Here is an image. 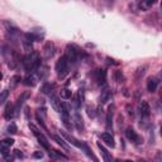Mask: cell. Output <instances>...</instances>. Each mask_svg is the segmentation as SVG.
Wrapping results in <instances>:
<instances>
[{
  "mask_svg": "<svg viewBox=\"0 0 162 162\" xmlns=\"http://www.w3.org/2000/svg\"><path fill=\"white\" fill-rule=\"evenodd\" d=\"M15 153H17V156H20V157H22V153H20L19 151H15Z\"/></svg>",
  "mask_w": 162,
  "mask_h": 162,
  "instance_id": "obj_34",
  "label": "cell"
},
{
  "mask_svg": "<svg viewBox=\"0 0 162 162\" xmlns=\"http://www.w3.org/2000/svg\"><path fill=\"white\" fill-rule=\"evenodd\" d=\"M43 53H44L46 58L52 57L53 53H54V44L52 42H47L44 44V47H43Z\"/></svg>",
  "mask_w": 162,
  "mask_h": 162,
  "instance_id": "obj_8",
  "label": "cell"
},
{
  "mask_svg": "<svg viewBox=\"0 0 162 162\" xmlns=\"http://www.w3.org/2000/svg\"><path fill=\"white\" fill-rule=\"evenodd\" d=\"M101 139H103V141L105 142V144H106V146L111 147V148H113V147L115 146L113 135H111V133H109V132H105V133L101 134Z\"/></svg>",
  "mask_w": 162,
  "mask_h": 162,
  "instance_id": "obj_10",
  "label": "cell"
},
{
  "mask_svg": "<svg viewBox=\"0 0 162 162\" xmlns=\"http://www.w3.org/2000/svg\"><path fill=\"white\" fill-rule=\"evenodd\" d=\"M4 116L5 119L10 120L13 118V116H15V111H14V105L13 104H7V106H5V113H4Z\"/></svg>",
  "mask_w": 162,
  "mask_h": 162,
  "instance_id": "obj_13",
  "label": "cell"
},
{
  "mask_svg": "<svg viewBox=\"0 0 162 162\" xmlns=\"http://www.w3.org/2000/svg\"><path fill=\"white\" fill-rule=\"evenodd\" d=\"M144 70H146V67H142V68H139V70H138V72L135 74V77H137V80H138V79L141 77V75H142V76L144 75Z\"/></svg>",
  "mask_w": 162,
  "mask_h": 162,
  "instance_id": "obj_28",
  "label": "cell"
},
{
  "mask_svg": "<svg viewBox=\"0 0 162 162\" xmlns=\"http://www.w3.org/2000/svg\"><path fill=\"white\" fill-rule=\"evenodd\" d=\"M33 157H34V158H42L43 153H42V152H39V151H35L33 153Z\"/></svg>",
  "mask_w": 162,
  "mask_h": 162,
  "instance_id": "obj_31",
  "label": "cell"
},
{
  "mask_svg": "<svg viewBox=\"0 0 162 162\" xmlns=\"http://www.w3.org/2000/svg\"><path fill=\"white\" fill-rule=\"evenodd\" d=\"M141 115L143 116V118H148V116L151 115V106L147 101H142V104H141Z\"/></svg>",
  "mask_w": 162,
  "mask_h": 162,
  "instance_id": "obj_11",
  "label": "cell"
},
{
  "mask_svg": "<svg viewBox=\"0 0 162 162\" xmlns=\"http://www.w3.org/2000/svg\"><path fill=\"white\" fill-rule=\"evenodd\" d=\"M110 99H111V91L109 89H105L103 93H101V95H100V104L109 103Z\"/></svg>",
  "mask_w": 162,
  "mask_h": 162,
  "instance_id": "obj_14",
  "label": "cell"
},
{
  "mask_svg": "<svg viewBox=\"0 0 162 162\" xmlns=\"http://www.w3.org/2000/svg\"><path fill=\"white\" fill-rule=\"evenodd\" d=\"M4 158H5V161H7V162H13L14 157H13V156H10V153H8L7 156H4Z\"/></svg>",
  "mask_w": 162,
  "mask_h": 162,
  "instance_id": "obj_33",
  "label": "cell"
},
{
  "mask_svg": "<svg viewBox=\"0 0 162 162\" xmlns=\"http://www.w3.org/2000/svg\"><path fill=\"white\" fill-rule=\"evenodd\" d=\"M106 128L111 129L113 128V108H109L108 114H106Z\"/></svg>",
  "mask_w": 162,
  "mask_h": 162,
  "instance_id": "obj_16",
  "label": "cell"
},
{
  "mask_svg": "<svg viewBox=\"0 0 162 162\" xmlns=\"http://www.w3.org/2000/svg\"><path fill=\"white\" fill-rule=\"evenodd\" d=\"M39 65H40V58H39V54L37 52H32L30 54L25 56L23 58V66L27 71L37 70L39 67Z\"/></svg>",
  "mask_w": 162,
  "mask_h": 162,
  "instance_id": "obj_1",
  "label": "cell"
},
{
  "mask_svg": "<svg viewBox=\"0 0 162 162\" xmlns=\"http://www.w3.org/2000/svg\"><path fill=\"white\" fill-rule=\"evenodd\" d=\"M12 81H13V86H15V85H17L19 81H20V76H14Z\"/></svg>",
  "mask_w": 162,
  "mask_h": 162,
  "instance_id": "obj_32",
  "label": "cell"
},
{
  "mask_svg": "<svg viewBox=\"0 0 162 162\" xmlns=\"http://www.w3.org/2000/svg\"><path fill=\"white\" fill-rule=\"evenodd\" d=\"M49 157H52V158H63V160H67V156H65L63 153H61V152L56 151V149H49Z\"/></svg>",
  "mask_w": 162,
  "mask_h": 162,
  "instance_id": "obj_18",
  "label": "cell"
},
{
  "mask_svg": "<svg viewBox=\"0 0 162 162\" xmlns=\"http://www.w3.org/2000/svg\"><path fill=\"white\" fill-rule=\"evenodd\" d=\"M95 79H96V81H98L99 85L105 84V81H106V71L104 68H98L95 71Z\"/></svg>",
  "mask_w": 162,
  "mask_h": 162,
  "instance_id": "obj_7",
  "label": "cell"
},
{
  "mask_svg": "<svg viewBox=\"0 0 162 162\" xmlns=\"http://www.w3.org/2000/svg\"><path fill=\"white\" fill-rule=\"evenodd\" d=\"M75 125H76V128H77L79 130H82V129H84L82 118H81V115L77 113V111L75 113Z\"/></svg>",
  "mask_w": 162,
  "mask_h": 162,
  "instance_id": "obj_17",
  "label": "cell"
},
{
  "mask_svg": "<svg viewBox=\"0 0 162 162\" xmlns=\"http://www.w3.org/2000/svg\"><path fill=\"white\" fill-rule=\"evenodd\" d=\"M29 128H30V130L33 132V134L35 135V138L38 139V143L43 147L44 149H48L49 151V143H48V141H47V138L43 135V133H40V132L35 128V127L33 125V124H29Z\"/></svg>",
  "mask_w": 162,
  "mask_h": 162,
  "instance_id": "obj_3",
  "label": "cell"
},
{
  "mask_svg": "<svg viewBox=\"0 0 162 162\" xmlns=\"http://www.w3.org/2000/svg\"><path fill=\"white\" fill-rule=\"evenodd\" d=\"M35 80H37V79H35L33 75H30V76H27V77L24 79L23 84L27 85V86H34L35 84H37V81H35Z\"/></svg>",
  "mask_w": 162,
  "mask_h": 162,
  "instance_id": "obj_20",
  "label": "cell"
},
{
  "mask_svg": "<svg viewBox=\"0 0 162 162\" xmlns=\"http://www.w3.org/2000/svg\"><path fill=\"white\" fill-rule=\"evenodd\" d=\"M8 96H9V91L8 90H3L1 93H0V105L4 104L5 101H7Z\"/></svg>",
  "mask_w": 162,
  "mask_h": 162,
  "instance_id": "obj_24",
  "label": "cell"
},
{
  "mask_svg": "<svg viewBox=\"0 0 162 162\" xmlns=\"http://www.w3.org/2000/svg\"><path fill=\"white\" fill-rule=\"evenodd\" d=\"M88 114L90 118H94L95 116V109L94 108H88Z\"/></svg>",
  "mask_w": 162,
  "mask_h": 162,
  "instance_id": "obj_30",
  "label": "cell"
},
{
  "mask_svg": "<svg viewBox=\"0 0 162 162\" xmlns=\"http://www.w3.org/2000/svg\"><path fill=\"white\" fill-rule=\"evenodd\" d=\"M62 122H63V124L66 125V128H67V129H71V128H72V124L70 123V122H71L70 116H62Z\"/></svg>",
  "mask_w": 162,
  "mask_h": 162,
  "instance_id": "obj_27",
  "label": "cell"
},
{
  "mask_svg": "<svg viewBox=\"0 0 162 162\" xmlns=\"http://www.w3.org/2000/svg\"><path fill=\"white\" fill-rule=\"evenodd\" d=\"M56 72H57L60 79H63L65 76L68 74V62L65 56L60 57L58 61L56 62Z\"/></svg>",
  "mask_w": 162,
  "mask_h": 162,
  "instance_id": "obj_2",
  "label": "cell"
},
{
  "mask_svg": "<svg viewBox=\"0 0 162 162\" xmlns=\"http://www.w3.org/2000/svg\"><path fill=\"white\" fill-rule=\"evenodd\" d=\"M52 138H53L56 142H57V143H58L61 147H62V148H65V149H68V148H70V147H68V144L66 143V142H65L62 138H61L60 135H52Z\"/></svg>",
  "mask_w": 162,
  "mask_h": 162,
  "instance_id": "obj_21",
  "label": "cell"
},
{
  "mask_svg": "<svg viewBox=\"0 0 162 162\" xmlns=\"http://www.w3.org/2000/svg\"><path fill=\"white\" fill-rule=\"evenodd\" d=\"M1 79H3V74H1V72H0V80H1Z\"/></svg>",
  "mask_w": 162,
  "mask_h": 162,
  "instance_id": "obj_35",
  "label": "cell"
},
{
  "mask_svg": "<svg viewBox=\"0 0 162 162\" xmlns=\"http://www.w3.org/2000/svg\"><path fill=\"white\" fill-rule=\"evenodd\" d=\"M114 79H115L116 82H123L124 76H123V74H122V71H119V70L115 71V72H114Z\"/></svg>",
  "mask_w": 162,
  "mask_h": 162,
  "instance_id": "obj_23",
  "label": "cell"
},
{
  "mask_svg": "<svg viewBox=\"0 0 162 162\" xmlns=\"http://www.w3.org/2000/svg\"><path fill=\"white\" fill-rule=\"evenodd\" d=\"M37 122H38V124H39L40 127H42V128H43L44 130H47V127H46V125H44V123H43V120H42V119H40V118H39V115H37Z\"/></svg>",
  "mask_w": 162,
  "mask_h": 162,
  "instance_id": "obj_29",
  "label": "cell"
},
{
  "mask_svg": "<svg viewBox=\"0 0 162 162\" xmlns=\"http://www.w3.org/2000/svg\"><path fill=\"white\" fill-rule=\"evenodd\" d=\"M49 103H51V106L53 108L54 111H61V105H62V103L58 99V96H56V95H51V98H49Z\"/></svg>",
  "mask_w": 162,
  "mask_h": 162,
  "instance_id": "obj_9",
  "label": "cell"
},
{
  "mask_svg": "<svg viewBox=\"0 0 162 162\" xmlns=\"http://www.w3.org/2000/svg\"><path fill=\"white\" fill-rule=\"evenodd\" d=\"M30 96V93L29 91H25V93H23L22 95L18 98V100H17V103H15V105H14V111H15V115H18L19 114V110H20V106L23 105V103L25 100H27L28 98Z\"/></svg>",
  "mask_w": 162,
  "mask_h": 162,
  "instance_id": "obj_5",
  "label": "cell"
},
{
  "mask_svg": "<svg viewBox=\"0 0 162 162\" xmlns=\"http://www.w3.org/2000/svg\"><path fill=\"white\" fill-rule=\"evenodd\" d=\"M125 135H127V138H128L129 141L134 142V143H141L139 135L137 134V132H135L133 128H127V130H125Z\"/></svg>",
  "mask_w": 162,
  "mask_h": 162,
  "instance_id": "obj_6",
  "label": "cell"
},
{
  "mask_svg": "<svg viewBox=\"0 0 162 162\" xmlns=\"http://www.w3.org/2000/svg\"><path fill=\"white\" fill-rule=\"evenodd\" d=\"M60 94H61V98L62 99H71V96H72V93H71V90H68V89H62Z\"/></svg>",
  "mask_w": 162,
  "mask_h": 162,
  "instance_id": "obj_22",
  "label": "cell"
},
{
  "mask_svg": "<svg viewBox=\"0 0 162 162\" xmlns=\"http://www.w3.org/2000/svg\"><path fill=\"white\" fill-rule=\"evenodd\" d=\"M53 88H54L53 84H44L43 88H42V93H43V94H48L49 91H52Z\"/></svg>",
  "mask_w": 162,
  "mask_h": 162,
  "instance_id": "obj_26",
  "label": "cell"
},
{
  "mask_svg": "<svg viewBox=\"0 0 162 162\" xmlns=\"http://www.w3.org/2000/svg\"><path fill=\"white\" fill-rule=\"evenodd\" d=\"M13 144H14L13 138H5L0 142V147H1V148H9V147H12Z\"/></svg>",
  "mask_w": 162,
  "mask_h": 162,
  "instance_id": "obj_19",
  "label": "cell"
},
{
  "mask_svg": "<svg viewBox=\"0 0 162 162\" xmlns=\"http://www.w3.org/2000/svg\"><path fill=\"white\" fill-rule=\"evenodd\" d=\"M7 132L9 134H15L18 132V129H17V125H15L14 123H10L9 125H8V128H7Z\"/></svg>",
  "mask_w": 162,
  "mask_h": 162,
  "instance_id": "obj_25",
  "label": "cell"
},
{
  "mask_svg": "<svg viewBox=\"0 0 162 162\" xmlns=\"http://www.w3.org/2000/svg\"><path fill=\"white\" fill-rule=\"evenodd\" d=\"M77 51L75 49V47L72 46H67V48H66V53H65V57L67 60L68 65L70 63H75L76 61H77Z\"/></svg>",
  "mask_w": 162,
  "mask_h": 162,
  "instance_id": "obj_4",
  "label": "cell"
},
{
  "mask_svg": "<svg viewBox=\"0 0 162 162\" xmlns=\"http://www.w3.org/2000/svg\"><path fill=\"white\" fill-rule=\"evenodd\" d=\"M157 85H158V81H157L155 77H151V79H148V81H147V90L151 91V93H153V91H156V89H157Z\"/></svg>",
  "mask_w": 162,
  "mask_h": 162,
  "instance_id": "obj_15",
  "label": "cell"
},
{
  "mask_svg": "<svg viewBox=\"0 0 162 162\" xmlns=\"http://www.w3.org/2000/svg\"><path fill=\"white\" fill-rule=\"evenodd\" d=\"M98 147H99V149L101 151V155H103V158H104V161H105V162H114L113 157L110 156V153L105 149V147H104L103 144H101L100 142H98Z\"/></svg>",
  "mask_w": 162,
  "mask_h": 162,
  "instance_id": "obj_12",
  "label": "cell"
}]
</instances>
